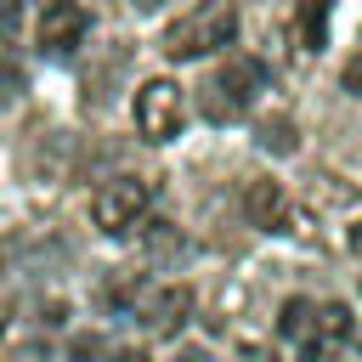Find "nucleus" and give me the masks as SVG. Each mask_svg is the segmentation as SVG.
<instances>
[{
  "label": "nucleus",
  "mask_w": 362,
  "mask_h": 362,
  "mask_svg": "<svg viewBox=\"0 0 362 362\" xmlns=\"http://www.w3.org/2000/svg\"><path fill=\"white\" fill-rule=\"evenodd\" d=\"M260 147H266V153H294V147H300L294 119H266V124H260Z\"/></svg>",
  "instance_id": "obj_10"
},
{
  "label": "nucleus",
  "mask_w": 362,
  "mask_h": 362,
  "mask_svg": "<svg viewBox=\"0 0 362 362\" xmlns=\"http://www.w3.org/2000/svg\"><path fill=\"white\" fill-rule=\"evenodd\" d=\"M23 6H28V0H0V40H11V34L23 28Z\"/></svg>",
  "instance_id": "obj_13"
},
{
  "label": "nucleus",
  "mask_w": 362,
  "mask_h": 362,
  "mask_svg": "<svg viewBox=\"0 0 362 362\" xmlns=\"http://www.w3.org/2000/svg\"><path fill=\"white\" fill-rule=\"evenodd\" d=\"M243 215L260 232H294V204H288L283 181H272V175H249L243 181Z\"/></svg>",
  "instance_id": "obj_7"
},
{
  "label": "nucleus",
  "mask_w": 362,
  "mask_h": 362,
  "mask_svg": "<svg viewBox=\"0 0 362 362\" xmlns=\"http://www.w3.org/2000/svg\"><path fill=\"white\" fill-rule=\"evenodd\" d=\"M232 40H238V0H198L158 34V51L170 62H198V57L226 51Z\"/></svg>",
  "instance_id": "obj_1"
},
{
  "label": "nucleus",
  "mask_w": 362,
  "mask_h": 362,
  "mask_svg": "<svg viewBox=\"0 0 362 362\" xmlns=\"http://www.w3.org/2000/svg\"><path fill=\"white\" fill-rule=\"evenodd\" d=\"M85 34H90V11H85L79 0H51V6L40 11L34 45H40L45 57H62V51H74Z\"/></svg>",
  "instance_id": "obj_6"
},
{
  "label": "nucleus",
  "mask_w": 362,
  "mask_h": 362,
  "mask_svg": "<svg viewBox=\"0 0 362 362\" xmlns=\"http://www.w3.org/2000/svg\"><path fill=\"white\" fill-rule=\"evenodd\" d=\"M311 311H317L311 300H288V305H283V317H277V334H283V339L311 345Z\"/></svg>",
  "instance_id": "obj_9"
},
{
  "label": "nucleus",
  "mask_w": 362,
  "mask_h": 362,
  "mask_svg": "<svg viewBox=\"0 0 362 362\" xmlns=\"http://www.w3.org/2000/svg\"><path fill=\"white\" fill-rule=\"evenodd\" d=\"M130 113H136L141 141L164 147V141H175V136H181V124H187V96H181V85H175V79H147V85L136 90Z\"/></svg>",
  "instance_id": "obj_4"
},
{
  "label": "nucleus",
  "mask_w": 362,
  "mask_h": 362,
  "mask_svg": "<svg viewBox=\"0 0 362 362\" xmlns=\"http://www.w3.org/2000/svg\"><path fill=\"white\" fill-rule=\"evenodd\" d=\"M130 317H141L147 334L170 339V334H181L187 317H192V288H187V283H141L136 300H130Z\"/></svg>",
  "instance_id": "obj_5"
},
{
  "label": "nucleus",
  "mask_w": 362,
  "mask_h": 362,
  "mask_svg": "<svg viewBox=\"0 0 362 362\" xmlns=\"http://www.w3.org/2000/svg\"><path fill=\"white\" fill-rule=\"evenodd\" d=\"M322 17H328V0H305V11H300V40H305V51L322 45Z\"/></svg>",
  "instance_id": "obj_12"
},
{
  "label": "nucleus",
  "mask_w": 362,
  "mask_h": 362,
  "mask_svg": "<svg viewBox=\"0 0 362 362\" xmlns=\"http://www.w3.org/2000/svg\"><path fill=\"white\" fill-rule=\"evenodd\" d=\"M260 90H266V62L260 57H226L198 85V107H204L209 124H232V119H243L260 102Z\"/></svg>",
  "instance_id": "obj_2"
},
{
  "label": "nucleus",
  "mask_w": 362,
  "mask_h": 362,
  "mask_svg": "<svg viewBox=\"0 0 362 362\" xmlns=\"http://www.w3.org/2000/svg\"><path fill=\"white\" fill-rule=\"evenodd\" d=\"M147 209H153V181L147 175H113L90 198V226L107 232V238H124L147 221Z\"/></svg>",
  "instance_id": "obj_3"
},
{
  "label": "nucleus",
  "mask_w": 362,
  "mask_h": 362,
  "mask_svg": "<svg viewBox=\"0 0 362 362\" xmlns=\"http://www.w3.org/2000/svg\"><path fill=\"white\" fill-rule=\"evenodd\" d=\"M147 255H187V238H181L170 221H153V232H147Z\"/></svg>",
  "instance_id": "obj_11"
},
{
  "label": "nucleus",
  "mask_w": 362,
  "mask_h": 362,
  "mask_svg": "<svg viewBox=\"0 0 362 362\" xmlns=\"http://www.w3.org/2000/svg\"><path fill=\"white\" fill-rule=\"evenodd\" d=\"M136 6H141V11H153V6H164V0H136Z\"/></svg>",
  "instance_id": "obj_17"
},
{
  "label": "nucleus",
  "mask_w": 362,
  "mask_h": 362,
  "mask_svg": "<svg viewBox=\"0 0 362 362\" xmlns=\"http://www.w3.org/2000/svg\"><path fill=\"white\" fill-rule=\"evenodd\" d=\"M351 305L345 300H322L317 311H311V345L322 351V345H339V339H351Z\"/></svg>",
  "instance_id": "obj_8"
},
{
  "label": "nucleus",
  "mask_w": 362,
  "mask_h": 362,
  "mask_svg": "<svg viewBox=\"0 0 362 362\" xmlns=\"http://www.w3.org/2000/svg\"><path fill=\"white\" fill-rule=\"evenodd\" d=\"M339 85H345L351 96H362V51H356V57H351V62L339 68Z\"/></svg>",
  "instance_id": "obj_14"
},
{
  "label": "nucleus",
  "mask_w": 362,
  "mask_h": 362,
  "mask_svg": "<svg viewBox=\"0 0 362 362\" xmlns=\"http://www.w3.org/2000/svg\"><path fill=\"white\" fill-rule=\"evenodd\" d=\"M351 249H362V221H356V232H351Z\"/></svg>",
  "instance_id": "obj_16"
},
{
  "label": "nucleus",
  "mask_w": 362,
  "mask_h": 362,
  "mask_svg": "<svg viewBox=\"0 0 362 362\" xmlns=\"http://www.w3.org/2000/svg\"><path fill=\"white\" fill-rule=\"evenodd\" d=\"M243 362H277L272 351H243Z\"/></svg>",
  "instance_id": "obj_15"
}]
</instances>
